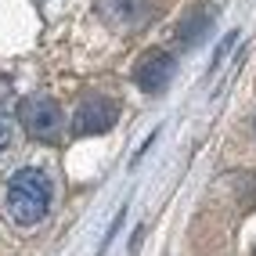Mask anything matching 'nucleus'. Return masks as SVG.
<instances>
[{"mask_svg":"<svg viewBox=\"0 0 256 256\" xmlns=\"http://www.w3.org/2000/svg\"><path fill=\"white\" fill-rule=\"evenodd\" d=\"M210 22H213V11H210V8H192V11L180 18V26H177V44H180V47H192L202 32L210 29Z\"/></svg>","mask_w":256,"mask_h":256,"instance_id":"nucleus-5","label":"nucleus"},{"mask_svg":"<svg viewBox=\"0 0 256 256\" xmlns=\"http://www.w3.org/2000/svg\"><path fill=\"white\" fill-rule=\"evenodd\" d=\"M11 144V130H8V123H4V119H0V152H4Z\"/></svg>","mask_w":256,"mask_h":256,"instance_id":"nucleus-7","label":"nucleus"},{"mask_svg":"<svg viewBox=\"0 0 256 256\" xmlns=\"http://www.w3.org/2000/svg\"><path fill=\"white\" fill-rule=\"evenodd\" d=\"M50 198H54L50 177L44 170H36V166L14 170L8 177V184H4V213L18 228H36L50 213Z\"/></svg>","mask_w":256,"mask_h":256,"instance_id":"nucleus-1","label":"nucleus"},{"mask_svg":"<svg viewBox=\"0 0 256 256\" xmlns=\"http://www.w3.org/2000/svg\"><path fill=\"white\" fill-rule=\"evenodd\" d=\"M101 14L112 22H138L144 14V0H101Z\"/></svg>","mask_w":256,"mask_h":256,"instance_id":"nucleus-6","label":"nucleus"},{"mask_svg":"<svg viewBox=\"0 0 256 256\" xmlns=\"http://www.w3.org/2000/svg\"><path fill=\"white\" fill-rule=\"evenodd\" d=\"M18 119H22V126L32 134V138H40V141L58 138V130H62V108H58V101H50L44 94L22 98Z\"/></svg>","mask_w":256,"mask_h":256,"instance_id":"nucleus-2","label":"nucleus"},{"mask_svg":"<svg viewBox=\"0 0 256 256\" xmlns=\"http://www.w3.org/2000/svg\"><path fill=\"white\" fill-rule=\"evenodd\" d=\"M170 76H174V54L162 50V47L144 50L138 58V65H134V83H138L141 90H148V94H159L170 83Z\"/></svg>","mask_w":256,"mask_h":256,"instance_id":"nucleus-4","label":"nucleus"},{"mask_svg":"<svg viewBox=\"0 0 256 256\" xmlns=\"http://www.w3.org/2000/svg\"><path fill=\"white\" fill-rule=\"evenodd\" d=\"M116 101H108L105 94H90L80 101V108L72 116V134H80V138H90V134H105L116 126Z\"/></svg>","mask_w":256,"mask_h":256,"instance_id":"nucleus-3","label":"nucleus"}]
</instances>
